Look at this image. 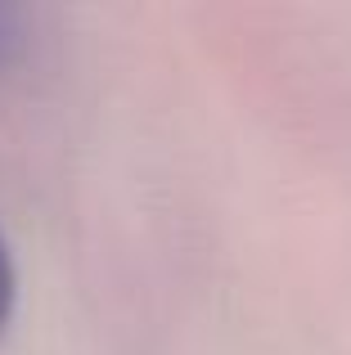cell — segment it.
I'll return each instance as SVG.
<instances>
[{"mask_svg":"<svg viewBox=\"0 0 351 355\" xmlns=\"http://www.w3.org/2000/svg\"><path fill=\"white\" fill-rule=\"evenodd\" d=\"M9 315H14V261H9L5 239H0V333H5Z\"/></svg>","mask_w":351,"mask_h":355,"instance_id":"cell-1","label":"cell"},{"mask_svg":"<svg viewBox=\"0 0 351 355\" xmlns=\"http://www.w3.org/2000/svg\"><path fill=\"white\" fill-rule=\"evenodd\" d=\"M14 45H18V23H14V14H9V9H0V59H5Z\"/></svg>","mask_w":351,"mask_h":355,"instance_id":"cell-2","label":"cell"}]
</instances>
